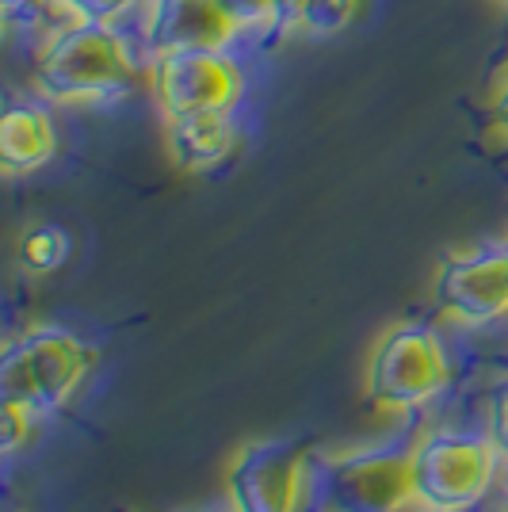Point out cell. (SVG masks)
<instances>
[{"instance_id": "277c9868", "label": "cell", "mask_w": 508, "mask_h": 512, "mask_svg": "<svg viewBox=\"0 0 508 512\" xmlns=\"http://www.w3.org/2000/svg\"><path fill=\"white\" fill-rule=\"evenodd\" d=\"M451 379L440 337L424 325H398L371 348L367 398L386 409H413L436 398Z\"/></svg>"}, {"instance_id": "ba28073f", "label": "cell", "mask_w": 508, "mask_h": 512, "mask_svg": "<svg viewBox=\"0 0 508 512\" xmlns=\"http://www.w3.org/2000/svg\"><path fill=\"white\" fill-rule=\"evenodd\" d=\"M436 302L459 321L508 314V249L447 256L436 272Z\"/></svg>"}, {"instance_id": "d6986e66", "label": "cell", "mask_w": 508, "mask_h": 512, "mask_svg": "<svg viewBox=\"0 0 508 512\" xmlns=\"http://www.w3.org/2000/svg\"><path fill=\"white\" fill-rule=\"evenodd\" d=\"M298 8H302V0H272V12H276V16H291V20H295Z\"/></svg>"}, {"instance_id": "3957f363", "label": "cell", "mask_w": 508, "mask_h": 512, "mask_svg": "<svg viewBox=\"0 0 508 512\" xmlns=\"http://www.w3.org/2000/svg\"><path fill=\"white\" fill-rule=\"evenodd\" d=\"M493 444L459 436V432H432L409 451L413 474V501L428 512H466L486 497L493 482Z\"/></svg>"}, {"instance_id": "e0dca14e", "label": "cell", "mask_w": 508, "mask_h": 512, "mask_svg": "<svg viewBox=\"0 0 508 512\" xmlns=\"http://www.w3.org/2000/svg\"><path fill=\"white\" fill-rule=\"evenodd\" d=\"M489 444H493L497 455H505L508 459V390L497 394L493 413H489Z\"/></svg>"}, {"instance_id": "ffe728a7", "label": "cell", "mask_w": 508, "mask_h": 512, "mask_svg": "<svg viewBox=\"0 0 508 512\" xmlns=\"http://www.w3.org/2000/svg\"><path fill=\"white\" fill-rule=\"evenodd\" d=\"M501 512H508V497H505V505H501Z\"/></svg>"}, {"instance_id": "52a82bcc", "label": "cell", "mask_w": 508, "mask_h": 512, "mask_svg": "<svg viewBox=\"0 0 508 512\" xmlns=\"http://www.w3.org/2000/svg\"><path fill=\"white\" fill-rule=\"evenodd\" d=\"M306 482V455L295 440H256L226 467L233 512H295Z\"/></svg>"}, {"instance_id": "5b68a950", "label": "cell", "mask_w": 508, "mask_h": 512, "mask_svg": "<svg viewBox=\"0 0 508 512\" xmlns=\"http://www.w3.org/2000/svg\"><path fill=\"white\" fill-rule=\"evenodd\" d=\"M241 88V69L226 50H172L153 62V96L165 119L230 115Z\"/></svg>"}, {"instance_id": "ac0fdd59", "label": "cell", "mask_w": 508, "mask_h": 512, "mask_svg": "<svg viewBox=\"0 0 508 512\" xmlns=\"http://www.w3.org/2000/svg\"><path fill=\"white\" fill-rule=\"evenodd\" d=\"M493 115H497V123L508 130V69H505V77H501V85H497V96H493Z\"/></svg>"}, {"instance_id": "8992f818", "label": "cell", "mask_w": 508, "mask_h": 512, "mask_svg": "<svg viewBox=\"0 0 508 512\" xmlns=\"http://www.w3.org/2000/svg\"><path fill=\"white\" fill-rule=\"evenodd\" d=\"M409 501L413 474L402 451H356L321 470L325 512H398Z\"/></svg>"}, {"instance_id": "4fadbf2b", "label": "cell", "mask_w": 508, "mask_h": 512, "mask_svg": "<svg viewBox=\"0 0 508 512\" xmlns=\"http://www.w3.org/2000/svg\"><path fill=\"white\" fill-rule=\"evenodd\" d=\"M356 8H360V0H302L295 23L310 35H340L356 20Z\"/></svg>"}, {"instance_id": "2e32d148", "label": "cell", "mask_w": 508, "mask_h": 512, "mask_svg": "<svg viewBox=\"0 0 508 512\" xmlns=\"http://www.w3.org/2000/svg\"><path fill=\"white\" fill-rule=\"evenodd\" d=\"M81 20H96V23H111L115 16H123L134 0H65Z\"/></svg>"}, {"instance_id": "7402d4cb", "label": "cell", "mask_w": 508, "mask_h": 512, "mask_svg": "<svg viewBox=\"0 0 508 512\" xmlns=\"http://www.w3.org/2000/svg\"><path fill=\"white\" fill-rule=\"evenodd\" d=\"M230 512H233V509H230Z\"/></svg>"}, {"instance_id": "5bb4252c", "label": "cell", "mask_w": 508, "mask_h": 512, "mask_svg": "<svg viewBox=\"0 0 508 512\" xmlns=\"http://www.w3.org/2000/svg\"><path fill=\"white\" fill-rule=\"evenodd\" d=\"M31 417H35L31 409L16 406V402H4V432H0L4 451H16L31 440Z\"/></svg>"}, {"instance_id": "30bf717a", "label": "cell", "mask_w": 508, "mask_h": 512, "mask_svg": "<svg viewBox=\"0 0 508 512\" xmlns=\"http://www.w3.org/2000/svg\"><path fill=\"white\" fill-rule=\"evenodd\" d=\"M165 146L172 165L180 172H207L222 165L237 146V130L230 115H188V119H165Z\"/></svg>"}, {"instance_id": "7a4b0ae2", "label": "cell", "mask_w": 508, "mask_h": 512, "mask_svg": "<svg viewBox=\"0 0 508 512\" xmlns=\"http://www.w3.org/2000/svg\"><path fill=\"white\" fill-rule=\"evenodd\" d=\"M88 371V348L65 329H31L0 356V398L39 413L58 409L77 394Z\"/></svg>"}, {"instance_id": "6da1fadb", "label": "cell", "mask_w": 508, "mask_h": 512, "mask_svg": "<svg viewBox=\"0 0 508 512\" xmlns=\"http://www.w3.org/2000/svg\"><path fill=\"white\" fill-rule=\"evenodd\" d=\"M130 62L123 39L96 20H77L58 35H50L35 62V92L58 104L104 100L130 85Z\"/></svg>"}, {"instance_id": "44dd1931", "label": "cell", "mask_w": 508, "mask_h": 512, "mask_svg": "<svg viewBox=\"0 0 508 512\" xmlns=\"http://www.w3.org/2000/svg\"><path fill=\"white\" fill-rule=\"evenodd\" d=\"M505 4H508V0H505Z\"/></svg>"}, {"instance_id": "9c48e42d", "label": "cell", "mask_w": 508, "mask_h": 512, "mask_svg": "<svg viewBox=\"0 0 508 512\" xmlns=\"http://www.w3.org/2000/svg\"><path fill=\"white\" fill-rule=\"evenodd\" d=\"M241 27L222 12L218 0H153L149 4V50H226Z\"/></svg>"}, {"instance_id": "9a60e30c", "label": "cell", "mask_w": 508, "mask_h": 512, "mask_svg": "<svg viewBox=\"0 0 508 512\" xmlns=\"http://www.w3.org/2000/svg\"><path fill=\"white\" fill-rule=\"evenodd\" d=\"M218 4H222V12H226L237 27H253V23L276 20L272 0H218Z\"/></svg>"}, {"instance_id": "8fae6325", "label": "cell", "mask_w": 508, "mask_h": 512, "mask_svg": "<svg viewBox=\"0 0 508 512\" xmlns=\"http://www.w3.org/2000/svg\"><path fill=\"white\" fill-rule=\"evenodd\" d=\"M58 150V134L43 107L35 104H12L0 119V165L4 172L20 176V172L43 169Z\"/></svg>"}, {"instance_id": "7c38bea8", "label": "cell", "mask_w": 508, "mask_h": 512, "mask_svg": "<svg viewBox=\"0 0 508 512\" xmlns=\"http://www.w3.org/2000/svg\"><path fill=\"white\" fill-rule=\"evenodd\" d=\"M69 256V237L65 230L50 226V222H39V226H27L20 234V245H16V260L27 276H50L58 272Z\"/></svg>"}]
</instances>
